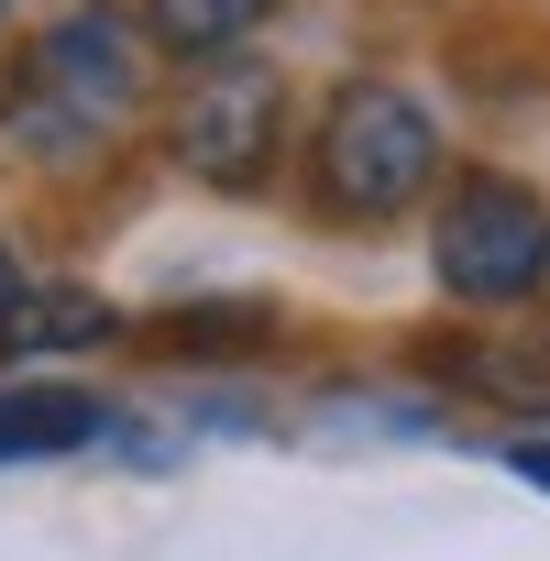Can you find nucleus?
Wrapping results in <instances>:
<instances>
[{
  "mask_svg": "<svg viewBox=\"0 0 550 561\" xmlns=\"http://www.w3.org/2000/svg\"><path fill=\"white\" fill-rule=\"evenodd\" d=\"M154 89V34L144 12H111V0H89V12L45 23L34 56L12 67V100H0V133H12L23 154H100L111 133H133Z\"/></svg>",
  "mask_w": 550,
  "mask_h": 561,
  "instance_id": "f257e3e1",
  "label": "nucleus"
},
{
  "mask_svg": "<svg viewBox=\"0 0 550 561\" xmlns=\"http://www.w3.org/2000/svg\"><path fill=\"white\" fill-rule=\"evenodd\" d=\"M440 187V122L397 78H342L309 122V198L331 220H397Z\"/></svg>",
  "mask_w": 550,
  "mask_h": 561,
  "instance_id": "f03ea898",
  "label": "nucleus"
},
{
  "mask_svg": "<svg viewBox=\"0 0 550 561\" xmlns=\"http://www.w3.org/2000/svg\"><path fill=\"white\" fill-rule=\"evenodd\" d=\"M429 275H440L462 309H517V298H539V287H550V198L517 187V176H495V165L451 176V198H440V220H429Z\"/></svg>",
  "mask_w": 550,
  "mask_h": 561,
  "instance_id": "7ed1b4c3",
  "label": "nucleus"
},
{
  "mask_svg": "<svg viewBox=\"0 0 550 561\" xmlns=\"http://www.w3.org/2000/svg\"><path fill=\"white\" fill-rule=\"evenodd\" d=\"M275 154H287V78L253 56L198 67V89L176 100V165L209 187H264Z\"/></svg>",
  "mask_w": 550,
  "mask_h": 561,
  "instance_id": "20e7f679",
  "label": "nucleus"
},
{
  "mask_svg": "<svg viewBox=\"0 0 550 561\" xmlns=\"http://www.w3.org/2000/svg\"><path fill=\"white\" fill-rule=\"evenodd\" d=\"M100 397H78V386H12L0 397V462H56V451H89L100 440Z\"/></svg>",
  "mask_w": 550,
  "mask_h": 561,
  "instance_id": "39448f33",
  "label": "nucleus"
},
{
  "mask_svg": "<svg viewBox=\"0 0 550 561\" xmlns=\"http://www.w3.org/2000/svg\"><path fill=\"white\" fill-rule=\"evenodd\" d=\"M264 12H275V0H144V34H154V56L220 67V56H242V34Z\"/></svg>",
  "mask_w": 550,
  "mask_h": 561,
  "instance_id": "423d86ee",
  "label": "nucleus"
},
{
  "mask_svg": "<svg viewBox=\"0 0 550 561\" xmlns=\"http://www.w3.org/2000/svg\"><path fill=\"white\" fill-rule=\"evenodd\" d=\"M451 375H462L473 397H495V408L550 419V331H495V342H462V353H451Z\"/></svg>",
  "mask_w": 550,
  "mask_h": 561,
  "instance_id": "0eeeda50",
  "label": "nucleus"
},
{
  "mask_svg": "<svg viewBox=\"0 0 550 561\" xmlns=\"http://www.w3.org/2000/svg\"><path fill=\"white\" fill-rule=\"evenodd\" d=\"M12 342L23 353H78V342H111V298H89V287H23V309H12Z\"/></svg>",
  "mask_w": 550,
  "mask_h": 561,
  "instance_id": "6e6552de",
  "label": "nucleus"
},
{
  "mask_svg": "<svg viewBox=\"0 0 550 561\" xmlns=\"http://www.w3.org/2000/svg\"><path fill=\"white\" fill-rule=\"evenodd\" d=\"M12 309H23V264H12V242H0V342H12Z\"/></svg>",
  "mask_w": 550,
  "mask_h": 561,
  "instance_id": "1a4fd4ad",
  "label": "nucleus"
},
{
  "mask_svg": "<svg viewBox=\"0 0 550 561\" xmlns=\"http://www.w3.org/2000/svg\"><path fill=\"white\" fill-rule=\"evenodd\" d=\"M506 462H517V473H528V484H539V495H550V440H517V451H506Z\"/></svg>",
  "mask_w": 550,
  "mask_h": 561,
  "instance_id": "9d476101",
  "label": "nucleus"
}]
</instances>
